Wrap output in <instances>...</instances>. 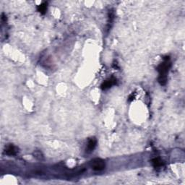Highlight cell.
I'll list each match as a JSON object with an SVG mask.
<instances>
[{"label": "cell", "mask_w": 185, "mask_h": 185, "mask_svg": "<svg viewBox=\"0 0 185 185\" xmlns=\"http://www.w3.org/2000/svg\"><path fill=\"white\" fill-rule=\"evenodd\" d=\"M165 61L161 63L158 67V70L159 72V77H158V82L160 84L164 85L166 83L167 77L166 74L168 73V69L170 68L171 63L169 62V57H166Z\"/></svg>", "instance_id": "obj_1"}, {"label": "cell", "mask_w": 185, "mask_h": 185, "mask_svg": "<svg viewBox=\"0 0 185 185\" xmlns=\"http://www.w3.org/2000/svg\"><path fill=\"white\" fill-rule=\"evenodd\" d=\"M92 168L96 171L103 170L105 168L104 161L100 158H96L92 161Z\"/></svg>", "instance_id": "obj_2"}, {"label": "cell", "mask_w": 185, "mask_h": 185, "mask_svg": "<svg viewBox=\"0 0 185 185\" xmlns=\"http://www.w3.org/2000/svg\"><path fill=\"white\" fill-rule=\"evenodd\" d=\"M97 145V140L96 138H90V140H88V145H87L86 147V151L88 153L92 152V150L95 149L96 146Z\"/></svg>", "instance_id": "obj_3"}, {"label": "cell", "mask_w": 185, "mask_h": 185, "mask_svg": "<svg viewBox=\"0 0 185 185\" xmlns=\"http://www.w3.org/2000/svg\"><path fill=\"white\" fill-rule=\"evenodd\" d=\"M117 83V80L115 78H111V79L105 81L102 85H101V89L102 90H107V89L110 88L111 86L116 84Z\"/></svg>", "instance_id": "obj_4"}, {"label": "cell", "mask_w": 185, "mask_h": 185, "mask_svg": "<svg viewBox=\"0 0 185 185\" xmlns=\"http://www.w3.org/2000/svg\"><path fill=\"white\" fill-rule=\"evenodd\" d=\"M5 153L9 156H14L17 153V148L12 145H9L5 149Z\"/></svg>", "instance_id": "obj_5"}, {"label": "cell", "mask_w": 185, "mask_h": 185, "mask_svg": "<svg viewBox=\"0 0 185 185\" xmlns=\"http://www.w3.org/2000/svg\"><path fill=\"white\" fill-rule=\"evenodd\" d=\"M152 163L155 168H158V167H161L163 165V161L160 158H154L152 161Z\"/></svg>", "instance_id": "obj_6"}, {"label": "cell", "mask_w": 185, "mask_h": 185, "mask_svg": "<svg viewBox=\"0 0 185 185\" xmlns=\"http://www.w3.org/2000/svg\"><path fill=\"white\" fill-rule=\"evenodd\" d=\"M46 9H47V7H46V3H43L42 5H39V6L38 7V12H40L41 14H45V12L46 11Z\"/></svg>", "instance_id": "obj_7"}]
</instances>
